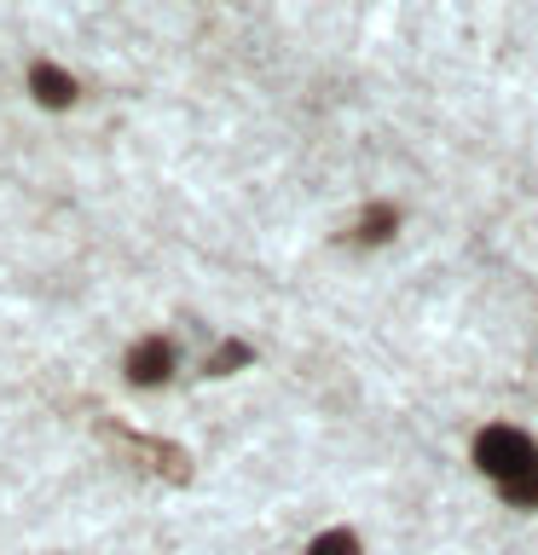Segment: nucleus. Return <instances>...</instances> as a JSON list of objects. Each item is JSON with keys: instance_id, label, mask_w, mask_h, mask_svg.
Returning <instances> with one entry per match:
<instances>
[{"instance_id": "f257e3e1", "label": "nucleus", "mask_w": 538, "mask_h": 555, "mask_svg": "<svg viewBox=\"0 0 538 555\" xmlns=\"http://www.w3.org/2000/svg\"><path fill=\"white\" fill-rule=\"evenodd\" d=\"M475 463H481L492 480H510L515 468L538 463V446H533L521 428H486L481 440H475Z\"/></svg>"}, {"instance_id": "f03ea898", "label": "nucleus", "mask_w": 538, "mask_h": 555, "mask_svg": "<svg viewBox=\"0 0 538 555\" xmlns=\"http://www.w3.org/2000/svg\"><path fill=\"white\" fill-rule=\"evenodd\" d=\"M174 371V347L163 341V336H151V341H139L133 353H128V376L139 382V388H156Z\"/></svg>"}, {"instance_id": "7ed1b4c3", "label": "nucleus", "mask_w": 538, "mask_h": 555, "mask_svg": "<svg viewBox=\"0 0 538 555\" xmlns=\"http://www.w3.org/2000/svg\"><path fill=\"white\" fill-rule=\"evenodd\" d=\"M29 87H35V99H41V104H52V111H64V104L76 99V81H69L59 64H35L29 69Z\"/></svg>"}, {"instance_id": "20e7f679", "label": "nucleus", "mask_w": 538, "mask_h": 555, "mask_svg": "<svg viewBox=\"0 0 538 555\" xmlns=\"http://www.w3.org/2000/svg\"><path fill=\"white\" fill-rule=\"evenodd\" d=\"M503 486V498L515 503V509H533L538 503V463H527V468H515L510 480H498Z\"/></svg>"}, {"instance_id": "39448f33", "label": "nucleus", "mask_w": 538, "mask_h": 555, "mask_svg": "<svg viewBox=\"0 0 538 555\" xmlns=\"http://www.w3.org/2000/svg\"><path fill=\"white\" fill-rule=\"evenodd\" d=\"M394 220H399V215H394V208H388V203H376V208H364V220H359V237H364V243H382V237H388V232H394Z\"/></svg>"}, {"instance_id": "423d86ee", "label": "nucleus", "mask_w": 538, "mask_h": 555, "mask_svg": "<svg viewBox=\"0 0 538 555\" xmlns=\"http://www.w3.org/2000/svg\"><path fill=\"white\" fill-rule=\"evenodd\" d=\"M307 555H359V538L354 532H324V538H312Z\"/></svg>"}, {"instance_id": "0eeeda50", "label": "nucleus", "mask_w": 538, "mask_h": 555, "mask_svg": "<svg viewBox=\"0 0 538 555\" xmlns=\"http://www.w3.org/2000/svg\"><path fill=\"white\" fill-rule=\"evenodd\" d=\"M238 364H249V347H243V341H226V347H220V353H215V359H208V371H215V376H232V371H238Z\"/></svg>"}]
</instances>
